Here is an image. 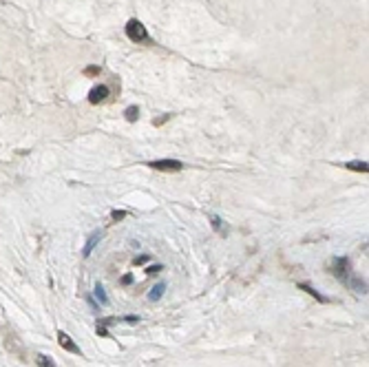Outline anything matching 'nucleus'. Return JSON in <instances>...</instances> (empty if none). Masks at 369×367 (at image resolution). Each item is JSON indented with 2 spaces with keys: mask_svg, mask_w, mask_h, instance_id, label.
Wrapping results in <instances>:
<instances>
[{
  "mask_svg": "<svg viewBox=\"0 0 369 367\" xmlns=\"http://www.w3.org/2000/svg\"><path fill=\"white\" fill-rule=\"evenodd\" d=\"M126 36H129L133 42H146L148 40V31L139 20H129L126 24Z\"/></svg>",
  "mask_w": 369,
  "mask_h": 367,
  "instance_id": "nucleus-1",
  "label": "nucleus"
},
{
  "mask_svg": "<svg viewBox=\"0 0 369 367\" xmlns=\"http://www.w3.org/2000/svg\"><path fill=\"white\" fill-rule=\"evenodd\" d=\"M332 266V272H334L336 277L340 279V281H347V277H350V270H351V263L347 257H336L330 261Z\"/></svg>",
  "mask_w": 369,
  "mask_h": 367,
  "instance_id": "nucleus-2",
  "label": "nucleus"
},
{
  "mask_svg": "<svg viewBox=\"0 0 369 367\" xmlns=\"http://www.w3.org/2000/svg\"><path fill=\"white\" fill-rule=\"evenodd\" d=\"M148 166L153 171H164V173H179L184 168V164L179 159H153L148 162Z\"/></svg>",
  "mask_w": 369,
  "mask_h": 367,
  "instance_id": "nucleus-3",
  "label": "nucleus"
},
{
  "mask_svg": "<svg viewBox=\"0 0 369 367\" xmlns=\"http://www.w3.org/2000/svg\"><path fill=\"white\" fill-rule=\"evenodd\" d=\"M106 96H109V86L100 84V86H95V89H91V93H89V102H91V104H100L102 100H106Z\"/></svg>",
  "mask_w": 369,
  "mask_h": 367,
  "instance_id": "nucleus-4",
  "label": "nucleus"
},
{
  "mask_svg": "<svg viewBox=\"0 0 369 367\" xmlns=\"http://www.w3.org/2000/svg\"><path fill=\"white\" fill-rule=\"evenodd\" d=\"M58 341H60V345H62L64 349H69L71 354H80V348H77L75 343H73V339L69 336V334H64V332H60L58 334Z\"/></svg>",
  "mask_w": 369,
  "mask_h": 367,
  "instance_id": "nucleus-5",
  "label": "nucleus"
},
{
  "mask_svg": "<svg viewBox=\"0 0 369 367\" xmlns=\"http://www.w3.org/2000/svg\"><path fill=\"white\" fill-rule=\"evenodd\" d=\"M100 239H102V232H100V230H95V232H93L91 237H89L87 246L82 248V254H84V257H89V254L93 252V248H95V246H97V241H100Z\"/></svg>",
  "mask_w": 369,
  "mask_h": 367,
  "instance_id": "nucleus-6",
  "label": "nucleus"
},
{
  "mask_svg": "<svg viewBox=\"0 0 369 367\" xmlns=\"http://www.w3.org/2000/svg\"><path fill=\"white\" fill-rule=\"evenodd\" d=\"M345 168H347V171H356V173H367L369 171V164L367 162H347Z\"/></svg>",
  "mask_w": 369,
  "mask_h": 367,
  "instance_id": "nucleus-7",
  "label": "nucleus"
},
{
  "mask_svg": "<svg viewBox=\"0 0 369 367\" xmlns=\"http://www.w3.org/2000/svg\"><path fill=\"white\" fill-rule=\"evenodd\" d=\"M164 292H166V283H157V286L150 290V294H148V299L150 301H159L164 296Z\"/></svg>",
  "mask_w": 369,
  "mask_h": 367,
  "instance_id": "nucleus-8",
  "label": "nucleus"
},
{
  "mask_svg": "<svg viewBox=\"0 0 369 367\" xmlns=\"http://www.w3.org/2000/svg\"><path fill=\"white\" fill-rule=\"evenodd\" d=\"M301 290H305V292H307V294H312V296H316V299H318V301H321V303H323V301H327V299H325V296H323V294H318V292H316V290H314V288H312V286H305V283H301Z\"/></svg>",
  "mask_w": 369,
  "mask_h": 367,
  "instance_id": "nucleus-9",
  "label": "nucleus"
},
{
  "mask_svg": "<svg viewBox=\"0 0 369 367\" xmlns=\"http://www.w3.org/2000/svg\"><path fill=\"white\" fill-rule=\"evenodd\" d=\"M137 117H139V109L137 106H129V109H126V119H129V122H135Z\"/></svg>",
  "mask_w": 369,
  "mask_h": 367,
  "instance_id": "nucleus-10",
  "label": "nucleus"
},
{
  "mask_svg": "<svg viewBox=\"0 0 369 367\" xmlns=\"http://www.w3.org/2000/svg\"><path fill=\"white\" fill-rule=\"evenodd\" d=\"M38 365H40V367H55V365L51 363V358L44 356V354H40V356H38Z\"/></svg>",
  "mask_w": 369,
  "mask_h": 367,
  "instance_id": "nucleus-11",
  "label": "nucleus"
},
{
  "mask_svg": "<svg viewBox=\"0 0 369 367\" xmlns=\"http://www.w3.org/2000/svg\"><path fill=\"white\" fill-rule=\"evenodd\" d=\"M95 296H97V299H100L102 301V303H109V299H106V294H104V288H102V286H95Z\"/></svg>",
  "mask_w": 369,
  "mask_h": 367,
  "instance_id": "nucleus-12",
  "label": "nucleus"
},
{
  "mask_svg": "<svg viewBox=\"0 0 369 367\" xmlns=\"http://www.w3.org/2000/svg\"><path fill=\"white\" fill-rule=\"evenodd\" d=\"M210 221H212V226H215L217 230H221V221H219V217H217V215H210Z\"/></svg>",
  "mask_w": 369,
  "mask_h": 367,
  "instance_id": "nucleus-13",
  "label": "nucleus"
},
{
  "mask_svg": "<svg viewBox=\"0 0 369 367\" xmlns=\"http://www.w3.org/2000/svg\"><path fill=\"white\" fill-rule=\"evenodd\" d=\"M111 217H113V219H122V217H126V212H124V210H115V212H113V215H111Z\"/></svg>",
  "mask_w": 369,
  "mask_h": 367,
  "instance_id": "nucleus-14",
  "label": "nucleus"
},
{
  "mask_svg": "<svg viewBox=\"0 0 369 367\" xmlns=\"http://www.w3.org/2000/svg\"><path fill=\"white\" fill-rule=\"evenodd\" d=\"M84 73H87V76H97V73H100V69H97V67H89Z\"/></svg>",
  "mask_w": 369,
  "mask_h": 367,
  "instance_id": "nucleus-15",
  "label": "nucleus"
},
{
  "mask_svg": "<svg viewBox=\"0 0 369 367\" xmlns=\"http://www.w3.org/2000/svg\"><path fill=\"white\" fill-rule=\"evenodd\" d=\"M146 261H148V254H142V257L135 259V266H139V263H146Z\"/></svg>",
  "mask_w": 369,
  "mask_h": 367,
  "instance_id": "nucleus-16",
  "label": "nucleus"
},
{
  "mask_svg": "<svg viewBox=\"0 0 369 367\" xmlns=\"http://www.w3.org/2000/svg\"><path fill=\"white\" fill-rule=\"evenodd\" d=\"M159 270H162V266H153V268H148L146 272H148V274H153V272H159Z\"/></svg>",
  "mask_w": 369,
  "mask_h": 367,
  "instance_id": "nucleus-17",
  "label": "nucleus"
},
{
  "mask_svg": "<svg viewBox=\"0 0 369 367\" xmlns=\"http://www.w3.org/2000/svg\"><path fill=\"white\" fill-rule=\"evenodd\" d=\"M130 281H133V277H130V274H126V277L124 279H122V283H124V286H129V283Z\"/></svg>",
  "mask_w": 369,
  "mask_h": 367,
  "instance_id": "nucleus-18",
  "label": "nucleus"
}]
</instances>
